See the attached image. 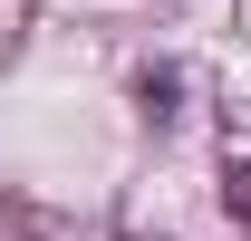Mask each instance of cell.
<instances>
[{
  "instance_id": "cell-1",
  "label": "cell",
  "mask_w": 251,
  "mask_h": 241,
  "mask_svg": "<svg viewBox=\"0 0 251 241\" xmlns=\"http://www.w3.org/2000/svg\"><path fill=\"white\" fill-rule=\"evenodd\" d=\"M232 212H242V222H251V164H242V174H232Z\"/></svg>"
}]
</instances>
